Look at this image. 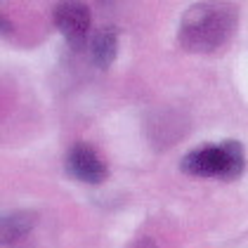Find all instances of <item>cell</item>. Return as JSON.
Listing matches in <instances>:
<instances>
[{
  "instance_id": "5b68a950",
  "label": "cell",
  "mask_w": 248,
  "mask_h": 248,
  "mask_svg": "<svg viewBox=\"0 0 248 248\" xmlns=\"http://www.w3.org/2000/svg\"><path fill=\"white\" fill-rule=\"evenodd\" d=\"M36 225V213L31 210H12L5 213L0 220V232H2V244H15L21 236H26Z\"/></svg>"
},
{
  "instance_id": "52a82bcc",
  "label": "cell",
  "mask_w": 248,
  "mask_h": 248,
  "mask_svg": "<svg viewBox=\"0 0 248 248\" xmlns=\"http://www.w3.org/2000/svg\"><path fill=\"white\" fill-rule=\"evenodd\" d=\"M133 248H161L156 241H152V239H140V241H135Z\"/></svg>"
},
{
  "instance_id": "8992f818",
  "label": "cell",
  "mask_w": 248,
  "mask_h": 248,
  "mask_svg": "<svg viewBox=\"0 0 248 248\" xmlns=\"http://www.w3.org/2000/svg\"><path fill=\"white\" fill-rule=\"evenodd\" d=\"M118 52V36L114 29H99L90 40V57L99 69H109Z\"/></svg>"
},
{
  "instance_id": "277c9868",
  "label": "cell",
  "mask_w": 248,
  "mask_h": 248,
  "mask_svg": "<svg viewBox=\"0 0 248 248\" xmlns=\"http://www.w3.org/2000/svg\"><path fill=\"white\" fill-rule=\"evenodd\" d=\"M64 170L69 177L85 182V185H99L107 180V166H104L102 156L85 142H78L66 152Z\"/></svg>"
},
{
  "instance_id": "7a4b0ae2",
  "label": "cell",
  "mask_w": 248,
  "mask_h": 248,
  "mask_svg": "<svg viewBox=\"0 0 248 248\" xmlns=\"http://www.w3.org/2000/svg\"><path fill=\"white\" fill-rule=\"evenodd\" d=\"M246 168V154L236 140L191 149L180 158V170L206 180H236Z\"/></svg>"
},
{
  "instance_id": "6da1fadb",
  "label": "cell",
  "mask_w": 248,
  "mask_h": 248,
  "mask_svg": "<svg viewBox=\"0 0 248 248\" xmlns=\"http://www.w3.org/2000/svg\"><path fill=\"white\" fill-rule=\"evenodd\" d=\"M239 10L232 2H194L177 26V45L187 52H215L236 31Z\"/></svg>"
},
{
  "instance_id": "3957f363",
  "label": "cell",
  "mask_w": 248,
  "mask_h": 248,
  "mask_svg": "<svg viewBox=\"0 0 248 248\" xmlns=\"http://www.w3.org/2000/svg\"><path fill=\"white\" fill-rule=\"evenodd\" d=\"M55 24L71 50L85 47L88 31H90V10L85 2H76V0L59 2L55 7Z\"/></svg>"
}]
</instances>
